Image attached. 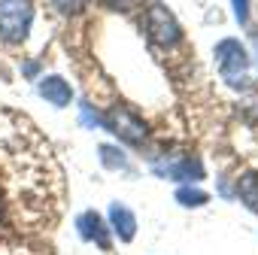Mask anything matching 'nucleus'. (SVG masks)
<instances>
[{"mask_svg":"<svg viewBox=\"0 0 258 255\" xmlns=\"http://www.w3.org/2000/svg\"><path fill=\"white\" fill-rule=\"evenodd\" d=\"M31 19V0H0V37L7 43H22L28 37Z\"/></svg>","mask_w":258,"mask_h":255,"instance_id":"f257e3e1","label":"nucleus"},{"mask_svg":"<svg viewBox=\"0 0 258 255\" xmlns=\"http://www.w3.org/2000/svg\"><path fill=\"white\" fill-rule=\"evenodd\" d=\"M146 31H149V40H152L155 46H161V49L176 46L179 37H182L176 19H173L161 4H152V7H149V13H146Z\"/></svg>","mask_w":258,"mask_h":255,"instance_id":"f03ea898","label":"nucleus"},{"mask_svg":"<svg viewBox=\"0 0 258 255\" xmlns=\"http://www.w3.org/2000/svg\"><path fill=\"white\" fill-rule=\"evenodd\" d=\"M216 61H219L222 76H225L231 85H237V82H243V79H246L249 55H246V49H243L237 40H222V43L216 46Z\"/></svg>","mask_w":258,"mask_h":255,"instance_id":"7ed1b4c3","label":"nucleus"},{"mask_svg":"<svg viewBox=\"0 0 258 255\" xmlns=\"http://www.w3.org/2000/svg\"><path fill=\"white\" fill-rule=\"evenodd\" d=\"M103 124L109 128L112 134H118L121 140H127V143H140V140L146 137L143 121H140L131 109H124V106H112V109L103 115Z\"/></svg>","mask_w":258,"mask_h":255,"instance_id":"20e7f679","label":"nucleus"},{"mask_svg":"<svg viewBox=\"0 0 258 255\" xmlns=\"http://www.w3.org/2000/svg\"><path fill=\"white\" fill-rule=\"evenodd\" d=\"M40 94H43L52 106H67L70 97H73L70 85H67L61 76H46V79H40Z\"/></svg>","mask_w":258,"mask_h":255,"instance_id":"39448f33","label":"nucleus"},{"mask_svg":"<svg viewBox=\"0 0 258 255\" xmlns=\"http://www.w3.org/2000/svg\"><path fill=\"white\" fill-rule=\"evenodd\" d=\"M109 219H112V228H115V234H118L121 240H134V234H137V219H134L131 210L121 207V204H112V207H109Z\"/></svg>","mask_w":258,"mask_h":255,"instance_id":"423d86ee","label":"nucleus"},{"mask_svg":"<svg viewBox=\"0 0 258 255\" xmlns=\"http://www.w3.org/2000/svg\"><path fill=\"white\" fill-rule=\"evenodd\" d=\"M76 225H79V234H82L85 240H97V246H100V249H109V237H106L103 222H100V216H97V213H82Z\"/></svg>","mask_w":258,"mask_h":255,"instance_id":"0eeeda50","label":"nucleus"},{"mask_svg":"<svg viewBox=\"0 0 258 255\" xmlns=\"http://www.w3.org/2000/svg\"><path fill=\"white\" fill-rule=\"evenodd\" d=\"M237 192H240V201L258 213V173H243L237 182Z\"/></svg>","mask_w":258,"mask_h":255,"instance_id":"6e6552de","label":"nucleus"},{"mask_svg":"<svg viewBox=\"0 0 258 255\" xmlns=\"http://www.w3.org/2000/svg\"><path fill=\"white\" fill-rule=\"evenodd\" d=\"M176 198H179V204H185V207H201V204L207 201V195L198 192V188H179Z\"/></svg>","mask_w":258,"mask_h":255,"instance_id":"1a4fd4ad","label":"nucleus"},{"mask_svg":"<svg viewBox=\"0 0 258 255\" xmlns=\"http://www.w3.org/2000/svg\"><path fill=\"white\" fill-rule=\"evenodd\" d=\"M231 4H234V16H237V22L246 25V22H249V0H231Z\"/></svg>","mask_w":258,"mask_h":255,"instance_id":"9d476101","label":"nucleus"},{"mask_svg":"<svg viewBox=\"0 0 258 255\" xmlns=\"http://www.w3.org/2000/svg\"><path fill=\"white\" fill-rule=\"evenodd\" d=\"M55 7H61L64 13H76L85 7V0H55Z\"/></svg>","mask_w":258,"mask_h":255,"instance_id":"9b49d317","label":"nucleus"},{"mask_svg":"<svg viewBox=\"0 0 258 255\" xmlns=\"http://www.w3.org/2000/svg\"><path fill=\"white\" fill-rule=\"evenodd\" d=\"M25 73H28V76H34V73H37V64H34V61H28V64H25Z\"/></svg>","mask_w":258,"mask_h":255,"instance_id":"f8f14e48","label":"nucleus"},{"mask_svg":"<svg viewBox=\"0 0 258 255\" xmlns=\"http://www.w3.org/2000/svg\"><path fill=\"white\" fill-rule=\"evenodd\" d=\"M127 4H131V0H118V7H127Z\"/></svg>","mask_w":258,"mask_h":255,"instance_id":"ddd939ff","label":"nucleus"}]
</instances>
